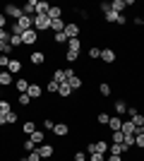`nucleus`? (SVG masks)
Segmentation results:
<instances>
[{
	"mask_svg": "<svg viewBox=\"0 0 144 161\" xmlns=\"http://www.w3.org/2000/svg\"><path fill=\"white\" fill-rule=\"evenodd\" d=\"M72 77H75V70H72V67H58V70H53V80L58 82V84H67Z\"/></svg>",
	"mask_w": 144,
	"mask_h": 161,
	"instance_id": "obj_1",
	"label": "nucleus"
},
{
	"mask_svg": "<svg viewBox=\"0 0 144 161\" xmlns=\"http://www.w3.org/2000/svg\"><path fill=\"white\" fill-rule=\"evenodd\" d=\"M34 29L39 34L51 31V17H48V14H36V17H34Z\"/></svg>",
	"mask_w": 144,
	"mask_h": 161,
	"instance_id": "obj_2",
	"label": "nucleus"
},
{
	"mask_svg": "<svg viewBox=\"0 0 144 161\" xmlns=\"http://www.w3.org/2000/svg\"><path fill=\"white\" fill-rule=\"evenodd\" d=\"M3 14H5L7 19H19V17H24V12H22V7L19 5H14V3H7L5 5V10H3Z\"/></svg>",
	"mask_w": 144,
	"mask_h": 161,
	"instance_id": "obj_3",
	"label": "nucleus"
},
{
	"mask_svg": "<svg viewBox=\"0 0 144 161\" xmlns=\"http://www.w3.org/2000/svg\"><path fill=\"white\" fill-rule=\"evenodd\" d=\"M103 19H106V24H118V27H125V24H127V17H125V14L113 12V10L103 14Z\"/></svg>",
	"mask_w": 144,
	"mask_h": 161,
	"instance_id": "obj_4",
	"label": "nucleus"
},
{
	"mask_svg": "<svg viewBox=\"0 0 144 161\" xmlns=\"http://www.w3.org/2000/svg\"><path fill=\"white\" fill-rule=\"evenodd\" d=\"M36 41H39V31L36 29H27L22 34V46H34Z\"/></svg>",
	"mask_w": 144,
	"mask_h": 161,
	"instance_id": "obj_5",
	"label": "nucleus"
},
{
	"mask_svg": "<svg viewBox=\"0 0 144 161\" xmlns=\"http://www.w3.org/2000/svg\"><path fill=\"white\" fill-rule=\"evenodd\" d=\"M79 34H82V27L77 22H67L65 24V36L67 39H79Z\"/></svg>",
	"mask_w": 144,
	"mask_h": 161,
	"instance_id": "obj_6",
	"label": "nucleus"
},
{
	"mask_svg": "<svg viewBox=\"0 0 144 161\" xmlns=\"http://www.w3.org/2000/svg\"><path fill=\"white\" fill-rule=\"evenodd\" d=\"M46 58H48V55L43 53V51H31V53H29V63H31V65H36V67L46 65Z\"/></svg>",
	"mask_w": 144,
	"mask_h": 161,
	"instance_id": "obj_7",
	"label": "nucleus"
},
{
	"mask_svg": "<svg viewBox=\"0 0 144 161\" xmlns=\"http://www.w3.org/2000/svg\"><path fill=\"white\" fill-rule=\"evenodd\" d=\"M101 60H103V65H113L118 60V53L113 48H101Z\"/></svg>",
	"mask_w": 144,
	"mask_h": 161,
	"instance_id": "obj_8",
	"label": "nucleus"
},
{
	"mask_svg": "<svg viewBox=\"0 0 144 161\" xmlns=\"http://www.w3.org/2000/svg\"><path fill=\"white\" fill-rule=\"evenodd\" d=\"M43 92H46V89H43L41 84H36V82H31V84H29V89H27V94H29V99H31V101L41 99V96H43Z\"/></svg>",
	"mask_w": 144,
	"mask_h": 161,
	"instance_id": "obj_9",
	"label": "nucleus"
},
{
	"mask_svg": "<svg viewBox=\"0 0 144 161\" xmlns=\"http://www.w3.org/2000/svg\"><path fill=\"white\" fill-rule=\"evenodd\" d=\"M36 152L41 154V159H53L55 147H53V144H48V142H43V144H39V147H36Z\"/></svg>",
	"mask_w": 144,
	"mask_h": 161,
	"instance_id": "obj_10",
	"label": "nucleus"
},
{
	"mask_svg": "<svg viewBox=\"0 0 144 161\" xmlns=\"http://www.w3.org/2000/svg\"><path fill=\"white\" fill-rule=\"evenodd\" d=\"M22 67H24V65H22V60L12 55V58H10V65H7V72H10V75H19Z\"/></svg>",
	"mask_w": 144,
	"mask_h": 161,
	"instance_id": "obj_11",
	"label": "nucleus"
},
{
	"mask_svg": "<svg viewBox=\"0 0 144 161\" xmlns=\"http://www.w3.org/2000/svg\"><path fill=\"white\" fill-rule=\"evenodd\" d=\"M36 3H39V0H27V3L22 5V12L27 14V17H36Z\"/></svg>",
	"mask_w": 144,
	"mask_h": 161,
	"instance_id": "obj_12",
	"label": "nucleus"
},
{
	"mask_svg": "<svg viewBox=\"0 0 144 161\" xmlns=\"http://www.w3.org/2000/svg\"><path fill=\"white\" fill-rule=\"evenodd\" d=\"M53 135H55V137H67V135H70V125H67V123H55Z\"/></svg>",
	"mask_w": 144,
	"mask_h": 161,
	"instance_id": "obj_13",
	"label": "nucleus"
},
{
	"mask_svg": "<svg viewBox=\"0 0 144 161\" xmlns=\"http://www.w3.org/2000/svg\"><path fill=\"white\" fill-rule=\"evenodd\" d=\"M120 132H123L125 137H135L137 128H135V123H132V120H123V128H120Z\"/></svg>",
	"mask_w": 144,
	"mask_h": 161,
	"instance_id": "obj_14",
	"label": "nucleus"
},
{
	"mask_svg": "<svg viewBox=\"0 0 144 161\" xmlns=\"http://www.w3.org/2000/svg\"><path fill=\"white\" fill-rule=\"evenodd\" d=\"M72 94H75V92H72V87H70V82H67V84H60V87H58V96H60L62 101L70 99Z\"/></svg>",
	"mask_w": 144,
	"mask_h": 161,
	"instance_id": "obj_15",
	"label": "nucleus"
},
{
	"mask_svg": "<svg viewBox=\"0 0 144 161\" xmlns=\"http://www.w3.org/2000/svg\"><path fill=\"white\" fill-rule=\"evenodd\" d=\"M125 7H127V0H110V10H113V12L123 14Z\"/></svg>",
	"mask_w": 144,
	"mask_h": 161,
	"instance_id": "obj_16",
	"label": "nucleus"
},
{
	"mask_svg": "<svg viewBox=\"0 0 144 161\" xmlns=\"http://www.w3.org/2000/svg\"><path fill=\"white\" fill-rule=\"evenodd\" d=\"M108 128H110V132H118V130L123 128V118H120V115H110Z\"/></svg>",
	"mask_w": 144,
	"mask_h": 161,
	"instance_id": "obj_17",
	"label": "nucleus"
},
{
	"mask_svg": "<svg viewBox=\"0 0 144 161\" xmlns=\"http://www.w3.org/2000/svg\"><path fill=\"white\" fill-rule=\"evenodd\" d=\"M29 84H31V82H29L27 77H19V80L14 82V89H17V92H19V94H27V89H29Z\"/></svg>",
	"mask_w": 144,
	"mask_h": 161,
	"instance_id": "obj_18",
	"label": "nucleus"
},
{
	"mask_svg": "<svg viewBox=\"0 0 144 161\" xmlns=\"http://www.w3.org/2000/svg\"><path fill=\"white\" fill-rule=\"evenodd\" d=\"M99 94H101L103 99H110V94H113V87H110V82H101V84H99Z\"/></svg>",
	"mask_w": 144,
	"mask_h": 161,
	"instance_id": "obj_19",
	"label": "nucleus"
},
{
	"mask_svg": "<svg viewBox=\"0 0 144 161\" xmlns=\"http://www.w3.org/2000/svg\"><path fill=\"white\" fill-rule=\"evenodd\" d=\"M125 152H130V149L125 147L123 142H120V144H110V147H108V154H115V156H123Z\"/></svg>",
	"mask_w": 144,
	"mask_h": 161,
	"instance_id": "obj_20",
	"label": "nucleus"
},
{
	"mask_svg": "<svg viewBox=\"0 0 144 161\" xmlns=\"http://www.w3.org/2000/svg\"><path fill=\"white\" fill-rule=\"evenodd\" d=\"M113 111H115V115H127V103H125L123 99H118L115 103H113Z\"/></svg>",
	"mask_w": 144,
	"mask_h": 161,
	"instance_id": "obj_21",
	"label": "nucleus"
},
{
	"mask_svg": "<svg viewBox=\"0 0 144 161\" xmlns=\"http://www.w3.org/2000/svg\"><path fill=\"white\" fill-rule=\"evenodd\" d=\"M10 111H14V106H12V101H7L5 96L0 99V115H7Z\"/></svg>",
	"mask_w": 144,
	"mask_h": 161,
	"instance_id": "obj_22",
	"label": "nucleus"
},
{
	"mask_svg": "<svg viewBox=\"0 0 144 161\" xmlns=\"http://www.w3.org/2000/svg\"><path fill=\"white\" fill-rule=\"evenodd\" d=\"M65 24H67L65 19H53V22H51V31H53V34L65 31Z\"/></svg>",
	"mask_w": 144,
	"mask_h": 161,
	"instance_id": "obj_23",
	"label": "nucleus"
},
{
	"mask_svg": "<svg viewBox=\"0 0 144 161\" xmlns=\"http://www.w3.org/2000/svg\"><path fill=\"white\" fill-rule=\"evenodd\" d=\"M12 82H14V75H10L7 70L0 75V87H12Z\"/></svg>",
	"mask_w": 144,
	"mask_h": 161,
	"instance_id": "obj_24",
	"label": "nucleus"
},
{
	"mask_svg": "<svg viewBox=\"0 0 144 161\" xmlns=\"http://www.w3.org/2000/svg\"><path fill=\"white\" fill-rule=\"evenodd\" d=\"M29 140H31L36 147H39V144H43V142H46V135H43V130H36L34 135H29Z\"/></svg>",
	"mask_w": 144,
	"mask_h": 161,
	"instance_id": "obj_25",
	"label": "nucleus"
},
{
	"mask_svg": "<svg viewBox=\"0 0 144 161\" xmlns=\"http://www.w3.org/2000/svg\"><path fill=\"white\" fill-rule=\"evenodd\" d=\"M108 120H110V115L106 113V111H101V113H96V123H99L101 128H108Z\"/></svg>",
	"mask_w": 144,
	"mask_h": 161,
	"instance_id": "obj_26",
	"label": "nucleus"
},
{
	"mask_svg": "<svg viewBox=\"0 0 144 161\" xmlns=\"http://www.w3.org/2000/svg\"><path fill=\"white\" fill-rule=\"evenodd\" d=\"M87 55H89V60H101V48L99 46H89Z\"/></svg>",
	"mask_w": 144,
	"mask_h": 161,
	"instance_id": "obj_27",
	"label": "nucleus"
},
{
	"mask_svg": "<svg viewBox=\"0 0 144 161\" xmlns=\"http://www.w3.org/2000/svg\"><path fill=\"white\" fill-rule=\"evenodd\" d=\"M82 46H84L82 39H70L67 41V48H70V51H79V53H82Z\"/></svg>",
	"mask_w": 144,
	"mask_h": 161,
	"instance_id": "obj_28",
	"label": "nucleus"
},
{
	"mask_svg": "<svg viewBox=\"0 0 144 161\" xmlns=\"http://www.w3.org/2000/svg\"><path fill=\"white\" fill-rule=\"evenodd\" d=\"M70 87H72V92H79V89L84 87V82H82V77H72V80H70Z\"/></svg>",
	"mask_w": 144,
	"mask_h": 161,
	"instance_id": "obj_29",
	"label": "nucleus"
},
{
	"mask_svg": "<svg viewBox=\"0 0 144 161\" xmlns=\"http://www.w3.org/2000/svg\"><path fill=\"white\" fill-rule=\"evenodd\" d=\"M53 41L58 43V46H67V36H65V31H60V34H53Z\"/></svg>",
	"mask_w": 144,
	"mask_h": 161,
	"instance_id": "obj_30",
	"label": "nucleus"
},
{
	"mask_svg": "<svg viewBox=\"0 0 144 161\" xmlns=\"http://www.w3.org/2000/svg\"><path fill=\"white\" fill-rule=\"evenodd\" d=\"M65 60L67 63H77L79 60V51H70L67 48V51H65Z\"/></svg>",
	"mask_w": 144,
	"mask_h": 161,
	"instance_id": "obj_31",
	"label": "nucleus"
},
{
	"mask_svg": "<svg viewBox=\"0 0 144 161\" xmlns=\"http://www.w3.org/2000/svg\"><path fill=\"white\" fill-rule=\"evenodd\" d=\"M22 130H24V135H34L36 132V123L34 120H27L24 125H22Z\"/></svg>",
	"mask_w": 144,
	"mask_h": 161,
	"instance_id": "obj_32",
	"label": "nucleus"
},
{
	"mask_svg": "<svg viewBox=\"0 0 144 161\" xmlns=\"http://www.w3.org/2000/svg\"><path fill=\"white\" fill-rule=\"evenodd\" d=\"M58 87H60V84L51 77V80H48V84H46V92H48V94H58Z\"/></svg>",
	"mask_w": 144,
	"mask_h": 161,
	"instance_id": "obj_33",
	"label": "nucleus"
},
{
	"mask_svg": "<svg viewBox=\"0 0 144 161\" xmlns=\"http://www.w3.org/2000/svg\"><path fill=\"white\" fill-rule=\"evenodd\" d=\"M5 123H7V125H14V123H19V115H17V111H10V113L5 115Z\"/></svg>",
	"mask_w": 144,
	"mask_h": 161,
	"instance_id": "obj_34",
	"label": "nucleus"
},
{
	"mask_svg": "<svg viewBox=\"0 0 144 161\" xmlns=\"http://www.w3.org/2000/svg\"><path fill=\"white\" fill-rule=\"evenodd\" d=\"M120 142H125V135L118 130V132H110V144H120Z\"/></svg>",
	"mask_w": 144,
	"mask_h": 161,
	"instance_id": "obj_35",
	"label": "nucleus"
},
{
	"mask_svg": "<svg viewBox=\"0 0 144 161\" xmlns=\"http://www.w3.org/2000/svg\"><path fill=\"white\" fill-rule=\"evenodd\" d=\"M48 7H51V5H48L46 0H39V3H36V14H46Z\"/></svg>",
	"mask_w": 144,
	"mask_h": 161,
	"instance_id": "obj_36",
	"label": "nucleus"
},
{
	"mask_svg": "<svg viewBox=\"0 0 144 161\" xmlns=\"http://www.w3.org/2000/svg\"><path fill=\"white\" fill-rule=\"evenodd\" d=\"M17 103H19L22 108H29V106H31V99H29V94H19V99H17Z\"/></svg>",
	"mask_w": 144,
	"mask_h": 161,
	"instance_id": "obj_37",
	"label": "nucleus"
},
{
	"mask_svg": "<svg viewBox=\"0 0 144 161\" xmlns=\"http://www.w3.org/2000/svg\"><path fill=\"white\" fill-rule=\"evenodd\" d=\"M10 46H12V48H24V46H22V36L12 34V36H10Z\"/></svg>",
	"mask_w": 144,
	"mask_h": 161,
	"instance_id": "obj_38",
	"label": "nucleus"
},
{
	"mask_svg": "<svg viewBox=\"0 0 144 161\" xmlns=\"http://www.w3.org/2000/svg\"><path fill=\"white\" fill-rule=\"evenodd\" d=\"M55 123H58V120H53V118H46V120H43V130H48V132H53Z\"/></svg>",
	"mask_w": 144,
	"mask_h": 161,
	"instance_id": "obj_39",
	"label": "nucleus"
},
{
	"mask_svg": "<svg viewBox=\"0 0 144 161\" xmlns=\"http://www.w3.org/2000/svg\"><path fill=\"white\" fill-rule=\"evenodd\" d=\"M135 147L144 149V135L142 132H135Z\"/></svg>",
	"mask_w": 144,
	"mask_h": 161,
	"instance_id": "obj_40",
	"label": "nucleus"
},
{
	"mask_svg": "<svg viewBox=\"0 0 144 161\" xmlns=\"http://www.w3.org/2000/svg\"><path fill=\"white\" fill-rule=\"evenodd\" d=\"M22 149H24V152L29 154V152H34V149H36V144H34L31 140H27V142H22Z\"/></svg>",
	"mask_w": 144,
	"mask_h": 161,
	"instance_id": "obj_41",
	"label": "nucleus"
},
{
	"mask_svg": "<svg viewBox=\"0 0 144 161\" xmlns=\"http://www.w3.org/2000/svg\"><path fill=\"white\" fill-rule=\"evenodd\" d=\"M130 120L135 123V128H142V125H144V115L139 113V115H135V118H130Z\"/></svg>",
	"mask_w": 144,
	"mask_h": 161,
	"instance_id": "obj_42",
	"label": "nucleus"
},
{
	"mask_svg": "<svg viewBox=\"0 0 144 161\" xmlns=\"http://www.w3.org/2000/svg\"><path fill=\"white\" fill-rule=\"evenodd\" d=\"M27 159H29V161H43V159H41V154H39L36 149H34V152H29V156H27Z\"/></svg>",
	"mask_w": 144,
	"mask_h": 161,
	"instance_id": "obj_43",
	"label": "nucleus"
},
{
	"mask_svg": "<svg viewBox=\"0 0 144 161\" xmlns=\"http://www.w3.org/2000/svg\"><path fill=\"white\" fill-rule=\"evenodd\" d=\"M7 65H10V55H0V67L7 70Z\"/></svg>",
	"mask_w": 144,
	"mask_h": 161,
	"instance_id": "obj_44",
	"label": "nucleus"
},
{
	"mask_svg": "<svg viewBox=\"0 0 144 161\" xmlns=\"http://www.w3.org/2000/svg\"><path fill=\"white\" fill-rule=\"evenodd\" d=\"M10 36H12L10 29H0V41H10Z\"/></svg>",
	"mask_w": 144,
	"mask_h": 161,
	"instance_id": "obj_45",
	"label": "nucleus"
},
{
	"mask_svg": "<svg viewBox=\"0 0 144 161\" xmlns=\"http://www.w3.org/2000/svg\"><path fill=\"white\" fill-rule=\"evenodd\" d=\"M127 115H130V118L139 115V108H137V106H127Z\"/></svg>",
	"mask_w": 144,
	"mask_h": 161,
	"instance_id": "obj_46",
	"label": "nucleus"
},
{
	"mask_svg": "<svg viewBox=\"0 0 144 161\" xmlns=\"http://www.w3.org/2000/svg\"><path fill=\"white\" fill-rule=\"evenodd\" d=\"M87 152H75V161H87Z\"/></svg>",
	"mask_w": 144,
	"mask_h": 161,
	"instance_id": "obj_47",
	"label": "nucleus"
},
{
	"mask_svg": "<svg viewBox=\"0 0 144 161\" xmlns=\"http://www.w3.org/2000/svg\"><path fill=\"white\" fill-rule=\"evenodd\" d=\"M89 161H106V154H89Z\"/></svg>",
	"mask_w": 144,
	"mask_h": 161,
	"instance_id": "obj_48",
	"label": "nucleus"
},
{
	"mask_svg": "<svg viewBox=\"0 0 144 161\" xmlns=\"http://www.w3.org/2000/svg\"><path fill=\"white\" fill-rule=\"evenodd\" d=\"M0 29H7V17L0 12Z\"/></svg>",
	"mask_w": 144,
	"mask_h": 161,
	"instance_id": "obj_49",
	"label": "nucleus"
},
{
	"mask_svg": "<svg viewBox=\"0 0 144 161\" xmlns=\"http://www.w3.org/2000/svg\"><path fill=\"white\" fill-rule=\"evenodd\" d=\"M101 12H103V14L110 12V3H101Z\"/></svg>",
	"mask_w": 144,
	"mask_h": 161,
	"instance_id": "obj_50",
	"label": "nucleus"
},
{
	"mask_svg": "<svg viewBox=\"0 0 144 161\" xmlns=\"http://www.w3.org/2000/svg\"><path fill=\"white\" fill-rule=\"evenodd\" d=\"M106 161H123V156H115V154H108V156H106Z\"/></svg>",
	"mask_w": 144,
	"mask_h": 161,
	"instance_id": "obj_51",
	"label": "nucleus"
},
{
	"mask_svg": "<svg viewBox=\"0 0 144 161\" xmlns=\"http://www.w3.org/2000/svg\"><path fill=\"white\" fill-rule=\"evenodd\" d=\"M3 125H7V123H5V115H0V128H3Z\"/></svg>",
	"mask_w": 144,
	"mask_h": 161,
	"instance_id": "obj_52",
	"label": "nucleus"
},
{
	"mask_svg": "<svg viewBox=\"0 0 144 161\" xmlns=\"http://www.w3.org/2000/svg\"><path fill=\"white\" fill-rule=\"evenodd\" d=\"M14 161H29V159H27V156H22V159H14Z\"/></svg>",
	"mask_w": 144,
	"mask_h": 161,
	"instance_id": "obj_53",
	"label": "nucleus"
},
{
	"mask_svg": "<svg viewBox=\"0 0 144 161\" xmlns=\"http://www.w3.org/2000/svg\"><path fill=\"white\" fill-rule=\"evenodd\" d=\"M137 132H142V135H144V125H142V128H137Z\"/></svg>",
	"mask_w": 144,
	"mask_h": 161,
	"instance_id": "obj_54",
	"label": "nucleus"
},
{
	"mask_svg": "<svg viewBox=\"0 0 144 161\" xmlns=\"http://www.w3.org/2000/svg\"><path fill=\"white\" fill-rule=\"evenodd\" d=\"M0 99H3V87H0Z\"/></svg>",
	"mask_w": 144,
	"mask_h": 161,
	"instance_id": "obj_55",
	"label": "nucleus"
},
{
	"mask_svg": "<svg viewBox=\"0 0 144 161\" xmlns=\"http://www.w3.org/2000/svg\"><path fill=\"white\" fill-rule=\"evenodd\" d=\"M3 72H5V70H3V67H0V75H3Z\"/></svg>",
	"mask_w": 144,
	"mask_h": 161,
	"instance_id": "obj_56",
	"label": "nucleus"
}]
</instances>
